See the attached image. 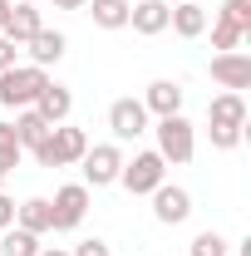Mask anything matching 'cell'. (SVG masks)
Instances as JSON below:
<instances>
[{
  "instance_id": "6da1fadb",
  "label": "cell",
  "mask_w": 251,
  "mask_h": 256,
  "mask_svg": "<svg viewBox=\"0 0 251 256\" xmlns=\"http://www.w3.org/2000/svg\"><path fill=\"white\" fill-rule=\"evenodd\" d=\"M84 153H89V133L84 128H69V124H54L50 138L34 148V162L40 168H74Z\"/></svg>"
},
{
  "instance_id": "7a4b0ae2",
  "label": "cell",
  "mask_w": 251,
  "mask_h": 256,
  "mask_svg": "<svg viewBox=\"0 0 251 256\" xmlns=\"http://www.w3.org/2000/svg\"><path fill=\"white\" fill-rule=\"evenodd\" d=\"M158 158L172 162V168H188L192 153H197V128L182 118V114H168V118H158Z\"/></svg>"
},
{
  "instance_id": "3957f363",
  "label": "cell",
  "mask_w": 251,
  "mask_h": 256,
  "mask_svg": "<svg viewBox=\"0 0 251 256\" xmlns=\"http://www.w3.org/2000/svg\"><path fill=\"white\" fill-rule=\"evenodd\" d=\"M50 84V74L40 69V64H15V69H5L0 74V104L5 108H34V98H40V89Z\"/></svg>"
},
{
  "instance_id": "277c9868",
  "label": "cell",
  "mask_w": 251,
  "mask_h": 256,
  "mask_svg": "<svg viewBox=\"0 0 251 256\" xmlns=\"http://www.w3.org/2000/svg\"><path fill=\"white\" fill-rule=\"evenodd\" d=\"M118 182H124L133 197H148L153 188H162V182H168V162L158 158V148H143V153L124 158V168H118Z\"/></svg>"
},
{
  "instance_id": "5b68a950",
  "label": "cell",
  "mask_w": 251,
  "mask_h": 256,
  "mask_svg": "<svg viewBox=\"0 0 251 256\" xmlns=\"http://www.w3.org/2000/svg\"><path fill=\"white\" fill-rule=\"evenodd\" d=\"M84 168V188H114L118 168H124V148L118 143H89V153L79 158Z\"/></svg>"
},
{
  "instance_id": "8992f818",
  "label": "cell",
  "mask_w": 251,
  "mask_h": 256,
  "mask_svg": "<svg viewBox=\"0 0 251 256\" xmlns=\"http://www.w3.org/2000/svg\"><path fill=\"white\" fill-rule=\"evenodd\" d=\"M148 108H143V98H114L108 104V128H114V143H133V138H143L148 133Z\"/></svg>"
},
{
  "instance_id": "52a82bcc",
  "label": "cell",
  "mask_w": 251,
  "mask_h": 256,
  "mask_svg": "<svg viewBox=\"0 0 251 256\" xmlns=\"http://www.w3.org/2000/svg\"><path fill=\"white\" fill-rule=\"evenodd\" d=\"M50 212H54V232H74L89 212V188L84 182H64L54 197H50Z\"/></svg>"
},
{
  "instance_id": "ba28073f",
  "label": "cell",
  "mask_w": 251,
  "mask_h": 256,
  "mask_svg": "<svg viewBox=\"0 0 251 256\" xmlns=\"http://www.w3.org/2000/svg\"><path fill=\"white\" fill-rule=\"evenodd\" d=\"M148 197H153V217L162 226H182L192 217V192L178 188V182H162V188H153Z\"/></svg>"
},
{
  "instance_id": "9c48e42d",
  "label": "cell",
  "mask_w": 251,
  "mask_h": 256,
  "mask_svg": "<svg viewBox=\"0 0 251 256\" xmlns=\"http://www.w3.org/2000/svg\"><path fill=\"white\" fill-rule=\"evenodd\" d=\"M212 79H217L222 89H232V94L251 89V54L246 50H222V54H212Z\"/></svg>"
},
{
  "instance_id": "30bf717a",
  "label": "cell",
  "mask_w": 251,
  "mask_h": 256,
  "mask_svg": "<svg viewBox=\"0 0 251 256\" xmlns=\"http://www.w3.org/2000/svg\"><path fill=\"white\" fill-rule=\"evenodd\" d=\"M168 10H172V0H133L128 5V25L143 40H153V34L168 30Z\"/></svg>"
},
{
  "instance_id": "8fae6325",
  "label": "cell",
  "mask_w": 251,
  "mask_h": 256,
  "mask_svg": "<svg viewBox=\"0 0 251 256\" xmlns=\"http://www.w3.org/2000/svg\"><path fill=\"white\" fill-rule=\"evenodd\" d=\"M168 30L182 34V40L207 34V10H202V0H178V5L168 10Z\"/></svg>"
},
{
  "instance_id": "7c38bea8",
  "label": "cell",
  "mask_w": 251,
  "mask_h": 256,
  "mask_svg": "<svg viewBox=\"0 0 251 256\" xmlns=\"http://www.w3.org/2000/svg\"><path fill=\"white\" fill-rule=\"evenodd\" d=\"M143 108L158 114V118L182 114V84H178V79H153V84L143 89Z\"/></svg>"
},
{
  "instance_id": "4fadbf2b",
  "label": "cell",
  "mask_w": 251,
  "mask_h": 256,
  "mask_svg": "<svg viewBox=\"0 0 251 256\" xmlns=\"http://www.w3.org/2000/svg\"><path fill=\"white\" fill-rule=\"evenodd\" d=\"M34 114L44 118V124H64L69 114H74V94H69V84H44L40 89V98H34Z\"/></svg>"
},
{
  "instance_id": "5bb4252c",
  "label": "cell",
  "mask_w": 251,
  "mask_h": 256,
  "mask_svg": "<svg viewBox=\"0 0 251 256\" xmlns=\"http://www.w3.org/2000/svg\"><path fill=\"white\" fill-rule=\"evenodd\" d=\"M207 124H222V128H246V98L222 89L212 104H207Z\"/></svg>"
},
{
  "instance_id": "9a60e30c",
  "label": "cell",
  "mask_w": 251,
  "mask_h": 256,
  "mask_svg": "<svg viewBox=\"0 0 251 256\" xmlns=\"http://www.w3.org/2000/svg\"><path fill=\"white\" fill-rule=\"evenodd\" d=\"M25 54H30V64H40V69L60 64L64 60V34L60 30H34L30 40H25Z\"/></svg>"
},
{
  "instance_id": "2e32d148",
  "label": "cell",
  "mask_w": 251,
  "mask_h": 256,
  "mask_svg": "<svg viewBox=\"0 0 251 256\" xmlns=\"http://www.w3.org/2000/svg\"><path fill=\"white\" fill-rule=\"evenodd\" d=\"M15 226H25V232H34V236L54 232V212H50V197H25V202L15 207Z\"/></svg>"
},
{
  "instance_id": "e0dca14e",
  "label": "cell",
  "mask_w": 251,
  "mask_h": 256,
  "mask_svg": "<svg viewBox=\"0 0 251 256\" xmlns=\"http://www.w3.org/2000/svg\"><path fill=\"white\" fill-rule=\"evenodd\" d=\"M34 30H44V20H40V5H10V20H5V40L10 44H25Z\"/></svg>"
},
{
  "instance_id": "ac0fdd59",
  "label": "cell",
  "mask_w": 251,
  "mask_h": 256,
  "mask_svg": "<svg viewBox=\"0 0 251 256\" xmlns=\"http://www.w3.org/2000/svg\"><path fill=\"white\" fill-rule=\"evenodd\" d=\"M50 128H54V124H44L34 108H20V114H15V138H20V148H25V153H34V148L50 138Z\"/></svg>"
},
{
  "instance_id": "d6986e66",
  "label": "cell",
  "mask_w": 251,
  "mask_h": 256,
  "mask_svg": "<svg viewBox=\"0 0 251 256\" xmlns=\"http://www.w3.org/2000/svg\"><path fill=\"white\" fill-rule=\"evenodd\" d=\"M98 30H128V0H89Z\"/></svg>"
},
{
  "instance_id": "ffe728a7",
  "label": "cell",
  "mask_w": 251,
  "mask_h": 256,
  "mask_svg": "<svg viewBox=\"0 0 251 256\" xmlns=\"http://www.w3.org/2000/svg\"><path fill=\"white\" fill-rule=\"evenodd\" d=\"M0 256H40V236L25 226H5L0 232Z\"/></svg>"
},
{
  "instance_id": "44dd1931",
  "label": "cell",
  "mask_w": 251,
  "mask_h": 256,
  "mask_svg": "<svg viewBox=\"0 0 251 256\" xmlns=\"http://www.w3.org/2000/svg\"><path fill=\"white\" fill-rule=\"evenodd\" d=\"M25 158V148H20V138H15V124H0V172L10 178L15 168Z\"/></svg>"
},
{
  "instance_id": "7402d4cb",
  "label": "cell",
  "mask_w": 251,
  "mask_h": 256,
  "mask_svg": "<svg viewBox=\"0 0 251 256\" xmlns=\"http://www.w3.org/2000/svg\"><path fill=\"white\" fill-rule=\"evenodd\" d=\"M242 40H246V34L236 30L226 15H217V20H212V50H217V54H222V50H236Z\"/></svg>"
},
{
  "instance_id": "603a6c76",
  "label": "cell",
  "mask_w": 251,
  "mask_h": 256,
  "mask_svg": "<svg viewBox=\"0 0 251 256\" xmlns=\"http://www.w3.org/2000/svg\"><path fill=\"white\" fill-rule=\"evenodd\" d=\"M188 256H232V252H226V236L222 232H197Z\"/></svg>"
},
{
  "instance_id": "cb8c5ba5",
  "label": "cell",
  "mask_w": 251,
  "mask_h": 256,
  "mask_svg": "<svg viewBox=\"0 0 251 256\" xmlns=\"http://www.w3.org/2000/svg\"><path fill=\"white\" fill-rule=\"evenodd\" d=\"M207 138H212V148H217V153H232V148L246 138V128H222V124H207Z\"/></svg>"
},
{
  "instance_id": "d4e9b609",
  "label": "cell",
  "mask_w": 251,
  "mask_h": 256,
  "mask_svg": "<svg viewBox=\"0 0 251 256\" xmlns=\"http://www.w3.org/2000/svg\"><path fill=\"white\" fill-rule=\"evenodd\" d=\"M217 15H226V20H232L242 34H251V0H226Z\"/></svg>"
},
{
  "instance_id": "484cf974",
  "label": "cell",
  "mask_w": 251,
  "mask_h": 256,
  "mask_svg": "<svg viewBox=\"0 0 251 256\" xmlns=\"http://www.w3.org/2000/svg\"><path fill=\"white\" fill-rule=\"evenodd\" d=\"M69 256H114V246H108L104 236H84V242H79Z\"/></svg>"
},
{
  "instance_id": "4316f807",
  "label": "cell",
  "mask_w": 251,
  "mask_h": 256,
  "mask_svg": "<svg viewBox=\"0 0 251 256\" xmlns=\"http://www.w3.org/2000/svg\"><path fill=\"white\" fill-rule=\"evenodd\" d=\"M15 54H20V44H10V40L0 34V74H5V69H15Z\"/></svg>"
},
{
  "instance_id": "83f0119b",
  "label": "cell",
  "mask_w": 251,
  "mask_h": 256,
  "mask_svg": "<svg viewBox=\"0 0 251 256\" xmlns=\"http://www.w3.org/2000/svg\"><path fill=\"white\" fill-rule=\"evenodd\" d=\"M5 226H15V197L0 192V232H5Z\"/></svg>"
},
{
  "instance_id": "f1b7e54d",
  "label": "cell",
  "mask_w": 251,
  "mask_h": 256,
  "mask_svg": "<svg viewBox=\"0 0 251 256\" xmlns=\"http://www.w3.org/2000/svg\"><path fill=\"white\" fill-rule=\"evenodd\" d=\"M89 0H54V10H84Z\"/></svg>"
},
{
  "instance_id": "f546056e",
  "label": "cell",
  "mask_w": 251,
  "mask_h": 256,
  "mask_svg": "<svg viewBox=\"0 0 251 256\" xmlns=\"http://www.w3.org/2000/svg\"><path fill=\"white\" fill-rule=\"evenodd\" d=\"M10 5H15V0H0V30H5V20H10Z\"/></svg>"
},
{
  "instance_id": "4dcf8cb0",
  "label": "cell",
  "mask_w": 251,
  "mask_h": 256,
  "mask_svg": "<svg viewBox=\"0 0 251 256\" xmlns=\"http://www.w3.org/2000/svg\"><path fill=\"white\" fill-rule=\"evenodd\" d=\"M40 256H69L64 246H40Z\"/></svg>"
},
{
  "instance_id": "1f68e13d",
  "label": "cell",
  "mask_w": 251,
  "mask_h": 256,
  "mask_svg": "<svg viewBox=\"0 0 251 256\" xmlns=\"http://www.w3.org/2000/svg\"><path fill=\"white\" fill-rule=\"evenodd\" d=\"M20 5H40V0H20Z\"/></svg>"
},
{
  "instance_id": "d6a6232c",
  "label": "cell",
  "mask_w": 251,
  "mask_h": 256,
  "mask_svg": "<svg viewBox=\"0 0 251 256\" xmlns=\"http://www.w3.org/2000/svg\"><path fill=\"white\" fill-rule=\"evenodd\" d=\"M0 188H5V172H0Z\"/></svg>"
},
{
  "instance_id": "836d02e7",
  "label": "cell",
  "mask_w": 251,
  "mask_h": 256,
  "mask_svg": "<svg viewBox=\"0 0 251 256\" xmlns=\"http://www.w3.org/2000/svg\"><path fill=\"white\" fill-rule=\"evenodd\" d=\"M128 5H133V0H128Z\"/></svg>"
}]
</instances>
